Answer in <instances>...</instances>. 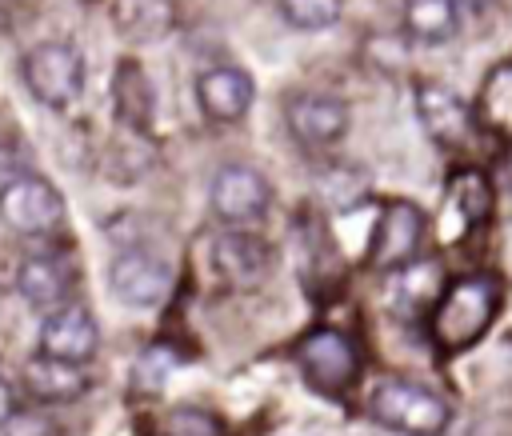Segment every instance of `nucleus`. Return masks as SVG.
I'll use <instances>...</instances> for the list:
<instances>
[{
    "instance_id": "9b49d317",
    "label": "nucleus",
    "mask_w": 512,
    "mask_h": 436,
    "mask_svg": "<svg viewBox=\"0 0 512 436\" xmlns=\"http://www.w3.org/2000/svg\"><path fill=\"white\" fill-rule=\"evenodd\" d=\"M416 116L436 144H468L476 128V112L464 104V96L436 80H424L416 88Z\"/></svg>"
},
{
    "instance_id": "bb28decb",
    "label": "nucleus",
    "mask_w": 512,
    "mask_h": 436,
    "mask_svg": "<svg viewBox=\"0 0 512 436\" xmlns=\"http://www.w3.org/2000/svg\"><path fill=\"white\" fill-rule=\"evenodd\" d=\"M456 4H464V8H488L492 0H456Z\"/></svg>"
},
{
    "instance_id": "dca6fc26",
    "label": "nucleus",
    "mask_w": 512,
    "mask_h": 436,
    "mask_svg": "<svg viewBox=\"0 0 512 436\" xmlns=\"http://www.w3.org/2000/svg\"><path fill=\"white\" fill-rule=\"evenodd\" d=\"M112 24L124 40L148 44L172 32L176 4L172 0H112Z\"/></svg>"
},
{
    "instance_id": "f8f14e48",
    "label": "nucleus",
    "mask_w": 512,
    "mask_h": 436,
    "mask_svg": "<svg viewBox=\"0 0 512 436\" xmlns=\"http://www.w3.org/2000/svg\"><path fill=\"white\" fill-rule=\"evenodd\" d=\"M288 128L308 148L336 144L348 132V104L328 92H296L288 100Z\"/></svg>"
},
{
    "instance_id": "2eb2a0df",
    "label": "nucleus",
    "mask_w": 512,
    "mask_h": 436,
    "mask_svg": "<svg viewBox=\"0 0 512 436\" xmlns=\"http://www.w3.org/2000/svg\"><path fill=\"white\" fill-rule=\"evenodd\" d=\"M24 388L40 404H68V400L84 396L88 372H84V364H64V360H52V356H40L36 352L24 364Z\"/></svg>"
},
{
    "instance_id": "4468645a",
    "label": "nucleus",
    "mask_w": 512,
    "mask_h": 436,
    "mask_svg": "<svg viewBox=\"0 0 512 436\" xmlns=\"http://www.w3.org/2000/svg\"><path fill=\"white\" fill-rule=\"evenodd\" d=\"M212 256H216L220 276L232 288H252L272 268V248L260 236H252V232H228V236H220L216 248H212Z\"/></svg>"
},
{
    "instance_id": "f257e3e1",
    "label": "nucleus",
    "mask_w": 512,
    "mask_h": 436,
    "mask_svg": "<svg viewBox=\"0 0 512 436\" xmlns=\"http://www.w3.org/2000/svg\"><path fill=\"white\" fill-rule=\"evenodd\" d=\"M500 312V284L488 272H472L452 280L432 308V340L444 356H456L472 348Z\"/></svg>"
},
{
    "instance_id": "20e7f679",
    "label": "nucleus",
    "mask_w": 512,
    "mask_h": 436,
    "mask_svg": "<svg viewBox=\"0 0 512 436\" xmlns=\"http://www.w3.org/2000/svg\"><path fill=\"white\" fill-rule=\"evenodd\" d=\"M300 372L324 396H344L360 376V348L336 328H312L292 348Z\"/></svg>"
},
{
    "instance_id": "6ab92c4d",
    "label": "nucleus",
    "mask_w": 512,
    "mask_h": 436,
    "mask_svg": "<svg viewBox=\"0 0 512 436\" xmlns=\"http://www.w3.org/2000/svg\"><path fill=\"white\" fill-rule=\"evenodd\" d=\"M460 24L456 0H408L404 4V28L420 44H444Z\"/></svg>"
},
{
    "instance_id": "0eeeda50",
    "label": "nucleus",
    "mask_w": 512,
    "mask_h": 436,
    "mask_svg": "<svg viewBox=\"0 0 512 436\" xmlns=\"http://www.w3.org/2000/svg\"><path fill=\"white\" fill-rule=\"evenodd\" d=\"M108 288L132 308H156L172 292V268L152 252H120L108 268Z\"/></svg>"
},
{
    "instance_id": "4be33fe9",
    "label": "nucleus",
    "mask_w": 512,
    "mask_h": 436,
    "mask_svg": "<svg viewBox=\"0 0 512 436\" xmlns=\"http://www.w3.org/2000/svg\"><path fill=\"white\" fill-rule=\"evenodd\" d=\"M164 428H168V436H220V424L196 408H176Z\"/></svg>"
},
{
    "instance_id": "423d86ee",
    "label": "nucleus",
    "mask_w": 512,
    "mask_h": 436,
    "mask_svg": "<svg viewBox=\"0 0 512 436\" xmlns=\"http://www.w3.org/2000/svg\"><path fill=\"white\" fill-rule=\"evenodd\" d=\"M420 240H424V212L408 200L384 204V212L376 220V232H372L368 268H380V272L404 268L420 252Z\"/></svg>"
},
{
    "instance_id": "a878e982",
    "label": "nucleus",
    "mask_w": 512,
    "mask_h": 436,
    "mask_svg": "<svg viewBox=\"0 0 512 436\" xmlns=\"http://www.w3.org/2000/svg\"><path fill=\"white\" fill-rule=\"evenodd\" d=\"M500 180L512 188V148H508V152H504V160H500Z\"/></svg>"
},
{
    "instance_id": "5701e85b",
    "label": "nucleus",
    "mask_w": 512,
    "mask_h": 436,
    "mask_svg": "<svg viewBox=\"0 0 512 436\" xmlns=\"http://www.w3.org/2000/svg\"><path fill=\"white\" fill-rule=\"evenodd\" d=\"M172 364H176V356H172L168 348H148V352L140 356V364H136V380H140L144 388H160L164 376L172 372Z\"/></svg>"
},
{
    "instance_id": "7ed1b4c3",
    "label": "nucleus",
    "mask_w": 512,
    "mask_h": 436,
    "mask_svg": "<svg viewBox=\"0 0 512 436\" xmlns=\"http://www.w3.org/2000/svg\"><path fill=\"white\" fill-rule=\"evenodd\" d=\"M372 412L400 436H440L448 428V404L432 388L400 380V376H388L376 384Z\"/></svg>"
},
{
    "instance_id": "aec40b11",
    "label": "nucleus",
    "mask_w": 512,
    "mask_h": 436,
    "mask_svg": "<svg viewBox=\"0 0 512 436\" xmlns=\"http://www.w3.org/2000/svg\"><path fill=\"white\" fill-rule=\"evenodd\" d=\"M476 120L500 136H512V60L496 64L484 84H480V96H476Z\"/></svg>"
},
{
    "instance_id": "ddd939ff",
    "label": "nucleus",
    "mask_w": 512,
    "mask_h": 436,
    "mask_svg": "<svg viewBox=\"0 0 512 436\" xmlns=\"http://www.w3.org/2000/svg\"><path fill=\"white\" fill-rule=\"evenodd\" d=\"M252 96H256L252 76H248L244 68H232V64L208 68V72H200V80H196V100H200L204 116L224 120V124H228V120H240V116L248 112Z\"/></svg>"
},
{
    "instance_id": "393cba45",
    "label": "nucleus",
    "mask_w": 512,
    "mask_h": 436,
    "mask_svg": "<svg viewBox=\"0 0 512 436\" xmlns=\"http://www.w3.org/2000/svg\"><path fill=\"white\" fill-rule=\"evenodd\" d=\"M12 416H16V396H12V384L0 380V428H4Z\"/></svg>"
},
{
    "instance_id": "6e6552de",
    "label": "nucleus",
    "mask_w": 512,
    "mask_h": 436,
    "mask_svg": "<svg viewBox=\"0 0 512 436\" xmlns=\"http://www.w3.org/2000/svg\"><path fill=\"white\" fill-rule=\"evenodd\" d=\"M488 208H492V188H488V180H484L476 168L456 172V176L448 180L444 208H440V220H436L440 244H460L464 236H472V228L488 220Z\"/></svg>"
},
{
    "instance_id": "412c9836",
    "label": "nucleus",
    "mask_w": 512,
    "mask_h": 436,
    "mask_svg": "<svg viewBox=\"0 0 512 436\" xmlns=\"http://www.w3.org/2000/svg\"><path fill=\"white\" fill-rule=\"evenodd\" d=\"M280 12L292 28L300 32H320L332 28L344 12V0H280Z\"/></svg>"
},
{
    "instance_id": "9d476101",
    "label": "nucleus",
    "mask_w": 512,
    "mask_h": 436,
    "mask_svg": "<svg viewBox=\"0 0 512 436\" xmlns=\"http://www.w3.org/2000/svg\"><path fill=\"white\" fill-rule=\"evenodd\" d=\"M268 180L256 172V168H248V164H228V168H220L216 172V180H212V192H208V200H212V212L220 216V220H228V224H248V220H260L264 212H268Z\"/></svg>"
},
{
    "instance_id": "b1692460",
    "label": "nucleus",
    "mask_w": 512,
    "mask_h": 436,
    "mask_svg": "<svg viewBox=\"0 0 512 436\" xmlns=\"http://www.w3.org/2000/svg\"><path fill=\"white\" fill-rule=\"evenodd\" d=\"M8 436H56V424L40 412H16L8 424H4Z\"/></svg>"
},
{
    "instance_id": "a211bd4d",
    "label": "nucleus",
    "mask_w": 512,
    "mask_h": 436,
    "mask_svg": "<svg viewBox=\"0 0 512 436\" xmlns=\"http://www.w3.org/2000/svg\"><path fill=\"white\" fill-rule=\"evenodd\" d=\"M16 288L32 308H60L72 288V272L52 256H28L16 272Z\"/></svg>"
},
{
    "instance_id": "f03ea898",
    "label": "nucleus",
    "mask_w": 512,
    "mask_h": 436,
    "mask_svg": "<svg viewBox=\"0 0 512 436\" xmlns=\"http://www.w3.org/2000/svg\"><path fill=\"white\" fill-rule=\"evenodd\" d=\"M20 76L44 108L64 112L84 92V56L68 40H44L24 52Z\"/></svg>"
},
{
    "instance_id": "1a4fd4ad",
    "label": "nucleus",
    "mask_w": 512,
    "mask_h": 436,
    "mask_svg": "<svg viewBox=\"0 0 512 436\" xmlns=\"http://www.w3.org/2000/svg\"><path fill=\"white\" fill-rule=\"evenodd\" d=\"M100 328L84 304H60L40 324V356L64 360V364H88L96 356Z\"/></svg>"
},
{
    "instance_id": "39448f33",
    "label": "nucleus",
    "mask_w": 512,
    "mask_h": 436,
    "mask_svg": "<svg viewBox=\"0 0 512 436\" xmlns=\"http://www.w3.org/2000/svg\"><path fill=\"white\" fill-rule=\"evenodd\" d=\"M0 220L20 236H44L64 224V196L44 176H12L0 188Z\"/></svg>"
},
{
    "instance_id": "f3484780",
    "label": "nucleus",
    "mask_w": 512,
    "mask_h": 436,
    "mask_svg": "<svg viewBox=\"0 0 512 436\" xmlns=\"http://www.w3.org/2000/svg\"><path fill=\"white\" fill-rule=\"evenodd\" d=\"M112 104H116V116L144 132L152 124V108H156V92H152V80L144 76V68L136 60H120L116 64V76H112Z\"/></svg>"
}]
</instances>
